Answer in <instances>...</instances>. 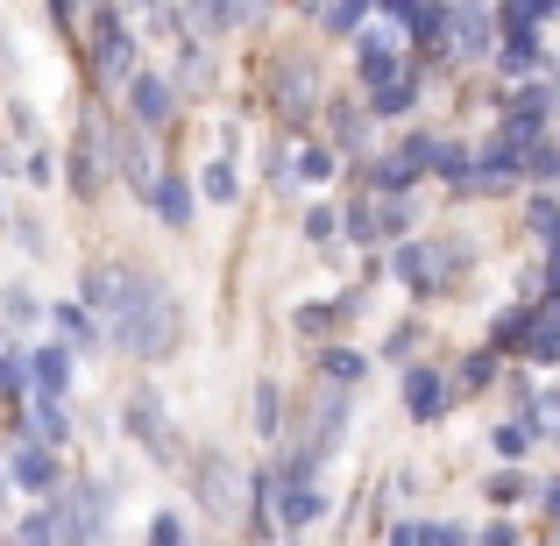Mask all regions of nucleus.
<instances>
[{
	"label": "nucleus",
	"instance_id": "obj_1",
	"mask_svg": "<svg viewBox=\"0 0 560 546\" xmlns=\"http://www.w3.org/2000/svg\"><path fill=\"white\" fill-rule=\"evenodd\" d=\"M107 348H128L136 362H171L185 348V305H178V291H164L150 277V284H142V299H136V313L107 334Z\"/></svg>",
	"mask_w": 560,
	"mask_h": 546
},
{
	"label": "nucleus",
	"instance_id": "obj_2",
	"mask_svg": "<svg viewBox=\"0 0 560 546\" xmlns=\"http://www.w3.org/2000/svg\"><path fill=\"white\" fill-rule=\"evenodd\" d=\"M270 107L284 128H305L319 114V65L313 57H277L270 65Z\"/></svg>",
	"mask_w": 560,
	"mask_h": 546
},
{
	"label": "nucleus",
	"instance_id": "obj_3",
	"mask_svg": "<svg viewBox=\"0 0 560 546\" xmlns=\"http://www.w3.org/2000/svg\"><path fill=\"white\" fill-rule=\"evenodd\" d=\"M121 426L142 440V454H150V462H185L178 419L164 411V397H156V391H128V405H121Z\"/></svg>",
	"mask_w": 560,
	"mask_h": 546
},
{
	"label": "nucleus",
	"instance_id": "obj_4",
	"mask_svg": "<svg viewBox=\"0 0 560 546\" xmlns=\"http://www.w3.org/2000/svg\"><path fill=\"white\" fill-rule=\"evenodd\" d=\"M65 171H71V199L93 206L100 191H107V128H100V114H93V107H85V114H79V128H71V156H65Z\"/></svg>",
	"mask_w": 560,
	"mask_h": 546
},
{
	"label": "nucleus",
	"instance_id": "obj_5",
	"mask_svg": "<svg viewBox=\"0 0 560 546\" xmlns=\"http://www.w3.org/2000/svg\"><path fill=\"white\" fill-rule=\"evenodd\" d=\"M191 462V490H199L206 511H248V476L234 468V454L206 448V454H185Z\"/></svg>",
	"mask_w": 560,
	"mask_h": 546
},
{
	"label": "nucleus",
	"instance_id": "obj_6",
	"mask_svg": "<svg viewBox=\"0 0 560 546\" xmlns=\"http://www.w3.org/2000/svg\"><path fill=\"white\" fill-rule=\"evenodd\" d=\"M128 71H136V36L121 28V8L100 0L93 8V79L100 85H128Z\"/></svg>",
	"mask_w": 560,
	"mask_h": 546
},
{
	"label": "nucleus",
	"instance_id": "obj_7",
	"mask_svg": "<svg viewBox=\"0 0 560 546\" xmlns=\"http://www.w3.org/2000/svg\"><path fill=\"white\" fill-rule=\"evenodd\" d=\"M107 164H121V185L136 191V199H150L156 156H150V142H142V121L136 128H128V121H107Z\"/></svg>",
	"mask_w": 560,
	"mask_h": 546
},
{
	"label": "nucleus",
	"instance_id": "obj_8",
	"mask_svg": "<svg viewBox=\"0 0 560 546\" xmlns=\"http://www.w3.org/2000/svg\"><path fill=\"white\" fill-rule=\"evenodd\" d=\"M128 107H136L142 128H171V114H178V85H171L164 71H128Z\"/></svg>",
	"mask_w": 560,
	"mask_h": 546
},
{
	"label": "nucleus",
	"instance_id": "obj_9",
	"mask_svg": "<svg viewBox=\"0 0 560 546\" xmlns=\"http://www.w3.org/2000/svg\"><path fill=\"white\" fill-rule=\"evenodd\" d=\"M8 476L22 483L28 497H50L57 483H65V462H57V448H50V440H36V433H28L22 448H14V468H8Z\"/></svg>",
	"mask_w": 560,
	"mask_h": 546
},
{
	"label": "nucleus",
	"instance_id": "obj_10",
	"mask_svg": "<svg viewBox=\"0 0 560 546\" xmlns=\"http://www.w3.org/2000/svg\"><path fill=\"white\" fill-rule=\"evenodd\" d=\"M447 50H462V57H490L497 50V28H490V14H482L476 0H447Z\"/></svg>",
	"mask_w": 560,
	"mask_h": 546
},
{
	"label": "nucleus",
	"instance_id": "obj_11",
	"mask_svg": "<svg viewBox=\"0 0 560 546\" xmlns=\"http://www.w3.org/2000/svg\"><path fill=\"white\" fill-rule=\"evenodd\" d=\"M390 270H397V284H411V291L425 299V291H440V270H447V248H440V242H397Z\"/></svg>",
	"mask_w": 560,
	"mask_h": 546
},
{
	"label": "nucleus",
	"instance_id": "obj_12",
	"mask_svg": "<svg viewBox=\"0 0 560 546\" xmlns=\"http://www.w3.org/2000/svg\"><path fill=\"white\" fill-rule=\"evenodd\" d=\"M319 511H327V490H319L313 476L284 483V490H277V533H305V525H319Z\"/></svg>",
	"mask_w": 560,
	"mask_h": 546
},
{
	"label": "nucleus",
	"instance_id": "obj_13",
	"mask_svg": "<svg viewBox=\"0 0 560 546\" xmlns=\"http://www.w3.org/2000/svg\"><path fill=\"white\" fill-rule=\"evenodd\" d=\"M454 405V383L447 376H440V369H405V411H411V419H440V411H447Z\"/></svg>",
	"mask_w": 560,
	"mask_h": 546
},
{
	"label": "nucleus",
	"instance_id": "obj_14",
	"mask_svg": "<svg viewBox=\"0 0 560 546\" xmlns=\"http://www.w3.org/2000/svg\"><path fill=\"white\" fill-rule=\"evenodd\" d=\"M150 213L164 220V228H191V213H199V199H191V185L178 178V171H156V185H150Z\"/></svg>",
	"mask_w": 560,
	"mask_h": 546
},
{
	"label": "nucleus",
	"instance_id": "obj_15",
	"mask_svg": "<svg viewBox=\"0 0 560 546\" xmlns=\"http://www.w3.org/2000/svg\"><path fill=\"white\" fill-rule=\"evenodd\" d=\"M28 391L71 397V341H43L36 356H28Z\"/></svg>",
	"mask_w": 560,
	"mask_h": 546
},
{
	"label": "nucleus",
	"instance_id": "obj_16",
	"mask_svg": "<svg viewBox=\"0 0 560 546\" xmlns=\"http://www.w3.org/2000/svg\"><path fill=\"white\" fill-rule=\"evenodd\" d=\"M22 405H28V433H36V440H50V448L65 454V448H71V419H65V397H50V391H28Z\"/></svg>",
	"mask_w": 560,
	"mask_h": 546
},
{
	"label": "nucleus",
	"instance_id": "obj_17",
	"mask_svg": "<svg viewBox=\"0 0 560 546\" xmlns=\"http://www.w3.org/2000/svg\"><path fill=\"white\" fill-rule=\"evenodd\" d=\"M355 65H362V79H397L405 71V57H397V36H383V28H370V36L355 43Z\"/></svg>",
	"mask_w": 560,
	"mask_h": 546
},
{
	"label": "nucleus",
	"instance_id": "obj_18",
	"mask_svg": "<svg viewBox=\"0 0 560 546\" xmlns=\"http://www.w3.org/2000/svg\"><path fill=\"white\" fill-rule=\"evenodd\" d=\"M348 411H355V397H348V383H334V391H327V405H319V433L305 440V448H313V454L341 448V433H348Z\"/></svg>",
	"mask_w": 560,
	"mask_h": 546
},
{
	"label": "nucleus",
	"instance_id": "obj_19",
	"mask_svg": "<svg viewBox=\"0 0 560 546\" xmlns=\"http://www.w3.org/2000/svg\"><path fill=\"white\" fill-rule=\"evenodd\" d=\"M468 539V525H447V519H397L390 525V546H454Z\"/></svg>",
	"mask_w": 560,
	"mask_h": 546
},
{
	"label": "nucleus",
	"instance_id": "obj_20",
	"mask_svg": "<svg viewBox=\"0 0 560 546\" xmlns=\"http://www.w3.org/2000/svg\"><path fill=\"white\" fill-rule=\"evenodd\" d=\"M14 539H28V546H43V539H65V497H43V511H28L22 525H14Z\"/></svg>",
	"mask_w": 560,
	"mask_h": 546
},
{
	"label": "nucleus",
	"instance_id": "obj_21",
	"mask_svg": "<svg viewBox=\"0 0 560 546\" xmlns=\"http://www.w3.org/2000/svg\"><path fill=\"white\" fill-rule=\"evenodd\" d=\"M199 191H206L213 206H234V199H242V171H234V156H228V150H220L213 164L199 171Z\"/></svg>",
	"mask_w": 560,
	"mask_h": 546
},
{
	"label": "nucleus",
	"instance_id": "obj_22",
	"mask_svg": "<svg viewBox=\"0 0 560 546\" xmlns=\"http://www.w3.org/2000/svg\"><path fill=\"white\" fill-rule=\"evenodd\" d=\"M50 327H65L71 348H107V334H100V320L85 305H50Z\"/></svg>",
	"mask_w": 560,
	"mask_h": 546
},
{
	"label": "nucleus",
	"instance_id": "obj_23",
	"mask_svg": "<svg viewBox=\"0 0 560 546\" xmlns=\"http://www.w3.org/2000/svg\"><path fill=\"white\" fill-rule=\"evenodd\" d=\"M242 22V0H191V28L199 36H228Z\"/></svg>",
	"mask_w": 560,
	"mask_h": 546
},
{
	"label": "nucleus",
	"instance_id": "obj_24",
	"mask_svg": "<svg viewBox=\"0 0 560 546\" xmlns=\"http://www.w3.org/2000/svg\"><path fill=\"white\" fill-rule=\"evenodd\" d=\"M411 93H419V85H411V71H397V79H376V85H370V107L383 114V121H390V114H405V107H411Z\"/></svg>",
	"mask_w": 560,
	"mask_h": 546
},
{
	"label": "nucleus",
	"instance_id": "obj_25",
	"mask_svg": "<svg viewBox=\"0 0 560 546\" xmlns=\"http://www.w3.org/2000/svg\"><path fill=\"white\" fill-rule=\"evenodd\" d=\"M334 171H341V156H334L327 142H305V150H299V164H291V178H305V185H327Z\"/></svg>",
	"mask_w": 560,
	"mask_h": 546
},
{
	"label": "nucleus",
	"instance_id": "obj_26",
	"mask_svg": "<svg viewBox=\"0 0 560 546\" xmlns=\"http://www.w3.org/2000/svg\"><path fill=\"white\" fill-rule=\"evenodd\" d=\"M277 426H284V391H277V376L256 383V433L277 440Z\"/></svg>",
	"mask_w": 560,
	"mask_h": 546
},
{
	"label": "nucleus",
	"instance_id": "obj_27",
	"mask_svg": "<svg viewBox=\"0 0 560 546\" xmlns=\"http://www.w3.org/2000/svg\"><path fill=\"white\" fill-rule=\"evenodd\" d=\"M370 185H376V191H390V199H405V191L419 185V171H411L405 156H383V164L370 171Z\"/></svg>",
	"mask_w": 560,
	"mask_h": 546
},
{
	"label": "nucleus",
	"instance_id": "obj_28",
	"mask_svg": "<svg viewBox=\"0 0 560 546\" xmlns=\"http://www.w3.org/2000/svg\"><path fill=\"white\" fill-rule=\"evenodd\" d=\"M305 242L334 248V242H341V213H334V206H313V213H305Z\"/></svg>",
	"mask_w": 560,
	"mask_h": 546
},
{
	"label": "nucleus",
	"instance_id": "obj_29",
	"mask_svg": "<svg viewBox=\"0 0 560 546\" xmlns=\"http://www.w3.org/2000/svg\"><path fill=\"white\" fill-rule=\"evenodd\" d=\"M319 369H327V383H355L362 356H355V348H319Z\"/></svg>",
	"mask_w": 560,
	"mask_h": 546
},
{
	"label": "nucleus",
	"instance_id": "obj_30",
	"mask_svg": "<svg viewBox=\"0 0 560 546\" xmlns=\"http://www.w3.org/2000/svg\"><path fill=\"white\" fill-rule=\"evenodd\" d=\"M370 8H376V0H334V8H327V28H334V36H355Z\"/></svg>",
	"mask_w": 560,
	"mask_h": 546
},
{
	"label": "nucleus",
	"instance_id": "obj_31",
	"mask_svg": "<svg viewBox=\"0 0 560 546\" xmlns=\"http://www.w3.org/2000/svg\"><path fill=\"white\" fill-rule=\"evenodd\" d=\"M433 171H440V178H447V185H462V191H468V150H462V142H440Z\"/></svg>",
	"mask_w": 560,
	"mask_h": 546
},
{
	"label": "nucleus",
	"instance_id": "obj_32",
	"mask_svg": "<svg viewBox=\"0 0 560 546\" xmlns=\"http://www.w3.org/2000/svg\"><path fill=\"white\" fill-rule=\"evenodd\" d=\"M0 397H14V405H22V397H28V362L14 356V348H8V356H0Z\"/></svg>",
	"mask_w": 560,
	"mask_h": 546
},
{
	"label": "nucleus",
	"instance_id": "obj_33",
	"mask_svg": "<svg viewBox=\"0 0 560 546\" xmlns=\"http://www.w3.org/2000/svg\"><path fill=\"white\" fill-rule=\"evenodd\" d=\"M334 136H341L348 150H362V136H370V121H362V107H334Z\"/></svg>",
	"mask_w": 560,
	"mask_h": 546
},
{
	"label": "nucleus",
	"instance_id": "obj_34",
	"mask_svg": "<svg viewBox=\"0 0 560 546\" xmlns=\"http://www.w3.org/2000/svg\"><path fill=\"white\" fill-rule=\"evenodd\" d=\"M397 156H405V164H411V171H433V156H440V142H433V136H405V150H397Z\"/></svg>",
	"mask_w": 560,
	"mask_h": 546
},
{
	"label": "nucleus",
	"instance_id": "obj_35",
	"mask_svg": "<svg viewBox=\"0 0 560 546\" xmlns=\"http://www.w3.org/2000/svg\"><path fill=\"white\" fill-rule=\"evenodd\" d=\"M497 65H504V71H533V36H525V28H511V50L497 57Z\"/></svg>",
	"mask_w": 560,
	"mask_h": 546
},
{
	"label": "nucleus",
	"instance_id": "obj_36",
	"mask_svg": "<svg viewBox=\"0 0 560 546\" xmlns=\"http://www.w3.org/2000/svg\"><path fill=\"white\" fill-rule=\"evenodd\" d=\"M22 178H28V185H36V191H43V185H50V178H57V156H50V150H28V164H22Z\"/></svg>",
	"mask_w": 560,
	"mask_h": 546
},
{
	"label": "nucleus",
	"instance_id": "obj_37",
	"mask_svg": "<svg viewBox=\"0 0 560 546\" xmlns=\"http://www.w3.org/2000/svg\"><path fill=\"white\" fill-rule=\"evenodd\" d=\"M150 539L156 546H178L185 539V519H178V511H156V519H150Z\"/></svg>",
	"mask_w": 560,
	"mask_h": 546
},
{
	"label": "nucleus",
	"instance_id": "obj_38",
	"mask_svg": "<svg viewBox=\"0 0 560 546\" xmlns=\"http://www.w3.org/2000/svg\"><path fill=\"white\" fill-rule=\"evenodd\" d=\"M43 14H50V22L65 28L71 43H79V0H43Z\"/></svg>",
	"mask_w": 560,
	"mask_h": 546
},
{
	"label": "nucleus",
	"instance_id": "obj_39",
	"mask_svg": "<svg viewBox=\"0 0 560 546\" xmlns=\"http://www.w3.org/2000/svg\"><path fill=\"white\" fill-rule=\"evenodd\" d=\"M14 242H22L28 256H50V234H43L36 220H14Z\"/></svg>",
	"mask_w": 560,
	"mask_h": 546
},
{
	"label": "nucleus",
	"instance_id": "obj_40",
	"mask_svg": "<svg viewBox=\"0 0 560 546\" xmlns=\"http://www.w3.org/2000/svg\"><path fill=\"white\" fill-rule=\"evenodd\" d=\"M178 79L191 85V93H206V79H213V71H206V57H199V50H185V65H178Z\"/></svg>",
	"mask_w": 560,
	"mask_h": 546
},
{
	"label": "nucleus",
	"instance_id": "obj_41",
	"mask_svg": "<svg viewBox=\"0 0 560 546\" xmlns=\"http://www.w3.org/2000/svg\"><path fill=\"white\" fill-rule=\"evenodd\" d=\"M533 234H539V242H560V213H553V206H547V199H539V206H533Z\"/></svg>",
	"mask_w": 560,
	"mask_h": 546
},
{
	"label": "nucleus",
	"instance_id": "obj_42",
	"mask_svg": "<svg viewBox=\"0 0 560 546\" xmlns=\"http://www.w3.org/2000/svg\"><path fill=\"white\" fill-rule=\"evenodd\" d=\"M518 348H533V356H539V362H553V356H560V327H539V334H533V341H518Z\"/></svg>",
	"mask_w": 560,
	"mask_h": 546
},
{
	"label": "nucleus",
	"instance_id": "obj_43",
	"mask_svg": "<svg viewBox=\"0 0 560 546\" xmlns=\"http://www.w3.org/2000/svg\"><path fill=\"white\" fill-rule=\"evenodd\" d=\"M0 305H8V320H36V313H43L28 291H0Z\"/></svg>",
	"mask_w": 560,
	"mask_h": 546
},
{
	"label": "nucleus",
	"instance_id": "obj_44",
	"mask_svg": "<svg viewBox=\"0 0 560 546\" xmlns=\"http://www.w3.org/2000/svg\"><path fill=\"white\" fill-rule=\"evenodd\" d=\"M533 178H560V150H553V142H539V150H533Z\"/></svg>",
	"mask_w": 560,
	"mask_h": 546
},
{
	"label": "nucleus",
	"instance_id": "obj_45",
	"mask_svg": "<svg viewBox=\"0 0 560 546\" xmlns=\"http://www.w3.org/2000/svg\"><path fill=\"white\" fill-rule=\"evenodd\" d=\"M8 121H14V136H22V142H36V114H28L22 100H14V107H8Z\"/></svg>",
	"mask_w": 560,
	"mask_h": 546
},
{
	"label": "nucleus",
	"instance_id": "obj_46",
	"mask_svg": "<svg viewBox=\"0 0 560 546\" xmlns=\"http://www.w3.org/2000/svg\"><path fill=\"white\" fill-rule=\"evenodd\" d=\"M490 369H497L490 356H476V362H462V383H468V391H476V383H490Z\"/></svg>",
	"mask_w": 560,
	"mask_h": 546
},
{
	"label": "nucleus",
	"instance_id": "obj_47",
	"mask_svg": "<svg viewBox=\"0 0 560 546\" xmlns=\"http://www.w3.org/2000/svg\"><path fill=\"white\" fill-rule=\"evenodd\" d=\"M525 448V426H497V454H518Z\"/></svg>",
	"mask_w": 560,
	"mask_h": 546
},
{
	"label": "nucleus",
	"instance_id": "obj_48",
	"mask_svg": "<svg viewBox=\"0 0 560 546\" xmlns=\"http://www.w3.org/2000/svg\"><path fill=\"white\" fill-rule=\"evenodd\" d=\"M518 497V476H490V504H511Z\"/></svg>",
	"mask_w": 560,
	"mask_h": 546
},
{
	"label": "nucleus",
	"instance_id": "obj_49",
	"mask_svg": "<svg viewBox=\"0 0 560 546\" xmlns=\"http://www.w3.org/2000/svg\"><path fill=\"white\" fill-rule=\"evenodd\" d=\"M525 14H539V0H504V22H525Z\"/></svg>",
	"mask_w": 560,
	"mask_h": 546
},
{
	"label": "nucleus",
	"instance_id": "obj_50",
	"mask_svg": "<svg viewBox=\"0 0 560 546\" xmlns=\"http://www.w3.org/2000/svg\"><path fill=\"white\" fill-rule=\"evenodd\" d=\"M376 8H383V14H390V22H405V14H411V8H419V0H376Z\"/></svg>",
	"mask_w": 560,
	"mask_h": 546
},
{
	"label": "nucleus",
	"instance_id": "obj_51",
	"mask_svg": "<svg viewBox=\"0 0 560 546\" xmlns=\"http://www.w3.org/2000/svg\"><path fill=\"white\" fill-rule=\"evenodd\" d=\"M136 8H150V14H156V22H178V14H171V8H164V0H136Z\"/></svg>",
	"mask_w": 560,
	"mask_h": 546
},
{
	"label": "nucleus",
	"instance_id": "obj_52",
	"mask_svg": "<svg viewBox=\"0 0 560 546\" xmlns=\"http://www.w3.org/2000/svg\"><path fill=\"white\" fill-rule=\"evenodd\" d=\"M0 228H8V206H0Z\"/></svg>",
	"mask_w": 560,
	"mask_h": 546
},
{
	"label": "nucleus",
	"instance_id": "obj_53",
	"mask_svg": "<svg viewBox=\"0 0 560 546\" xmlns=\"http://www.w3.org/2000/svg\"><path fill=\"white\" fill-rule=\"evenodd\" d=\"M270 8H277V0H270Z\"/></svg>",
	"mask_w": 560,
	"mask_h": 546
}]
</instances>
